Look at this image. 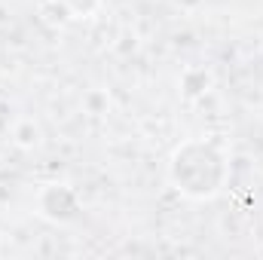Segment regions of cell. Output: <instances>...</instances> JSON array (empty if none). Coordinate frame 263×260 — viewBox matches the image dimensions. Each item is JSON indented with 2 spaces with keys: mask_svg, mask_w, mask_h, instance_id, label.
Masks as SVG:
<instances>
[{
  "mask_svg": "<svg viewBox=\"0 0 263 260\" xmlns=\"http://www.w3.org/2000/svg\"><path fill=\"white\" fill-rule=\"evenodd\" d=\"M230 178V159L227 153L205 141V138H187L175 147L168 159V184L193 202H208L223 190Z\"/></svg>",
  "mask_w": 263,
  "mask_h": 260,
  "instance_id": "6da1fadb",
  "label": "cell"
},
{
  "mask_svg": "<svg viewBox=\"0 0 263 260\" xmlns=\"http://www.w3.org/2000/svg\"><path fill=\"white\" fill-rule=\"evenodd\" d=\"M34 208L43 220L49 224H70L77 214H80V193L70 187V184H43L37 190L34 199Z\"/></svg>",
  "mask_w": 263,
  "mask_h": 260,
  "instance_id": "7a4b0ae2",
  "label": "cell"
},
{
  "mask_svg": "<svg viewBox=\"0 0 263 260\" xmlns=\"http://www.w3.org/2000/svg\"><path fill=\"white\" fill-rule=\"evenodd\" d=\"M211 83H214V77H211L208 67H199V65L184 67V73H181V95L187 101H199V98H205L211 92Z\"/></svg>",
  "mask_w": 263,
  "mask_h": 260,
  "instance_id": "3957f363",
  "label": "cell"
},
{
  "mask_svg": "<svg viewBox=\"0 0 263 260\" xmlns=\"http://www.w3.org/2000/svg\"><path fill=\"white\" fill-rule=\"evenodd\" d=\"M67 18H92L101 9V0H62Z\"/></svg>",
  "mask_w": 263,
  "mask_h": 260,
  "instance_id": "277c9868",
  "label": "cell"
},
{
  "mask_svg": "<svg viewBox=\"0 0 263 260\" xmlns=\"http://www.w3.org/2000/svg\"><path fill=\"white\" fill-rule=\"evenodd\" d=\"M0 236H3V233H0ZM0 254H3V239H0Z\"/></svg>",
  "mask_w": 263,
  "mask_h": 260,
  "instance_id": "5b68a950",
  "label": "cell"
}]
</instances>
